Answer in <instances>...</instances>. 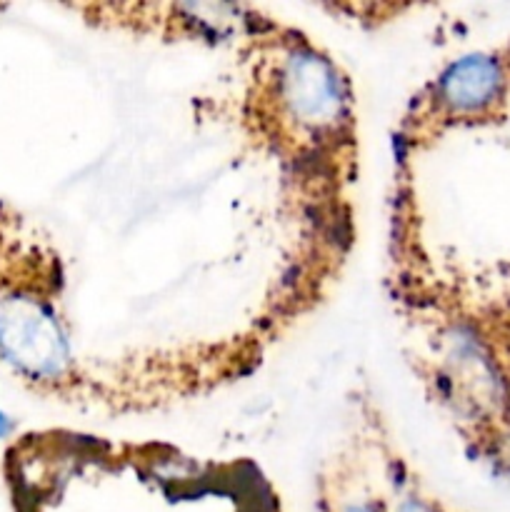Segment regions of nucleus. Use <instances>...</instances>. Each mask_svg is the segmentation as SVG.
Wrapping results in <instances>:
<instances>
[{
    "mask_svg": "<svg viewBox=\"0 0 510 512\" xmlns=\"http://www.w3.org/2000/svg\"><path fill=\"white\" fill-rule=\"evenodd\" d=\"M0 353L33 378L55 375L68 360L65 340L53 315L35 300H0Z\"/></svg>",
    "mask_w": 510,
    "mask_h": 512,
    "instance_id": "1",
    "label": "nucleus"
},
{
    "mask_svg": "<svg viewBox=\"0 0 510 512\" xmlns=\"http://www.w3.org/2000/svg\"><path fill=\"white\" fill-rule=\"evenodd\" d=\"M503 65L488 55H470L450 65L440 78V100L458 113L488 108L503 93Z\"/></svg>",
    "mask_w": 510,
    "mask_h": 512,
    "instance_id": "2",
    "label": "nucleus"
},
{
    "mask_svg": "<svg viewBox=\"0 0 510 512\" xmlns=\"http://www.w3.org/2000/svg\"><path fill=\"white\" fill-rule=\"evenodd\" d=\"M288 93L293 110H298L308 120L325 118L338 108V88L333 83V75L313 58L293 63L288 73Z\"/></svg>",
    "mask_w": 510,
    "mask_h": 512,
    "instance_id": "3",
    "label": "nucleus"
},
{
    "mask_svg": "<svg viewBox=\"0 0 510 512\" xmlns=\"http://www.w3.org/2000/svg\"><path fill=\"white\" fill-rule=\"evenodd\" d=\"M398 512H435L430 505H423V503H415V500H410V503H403L398 508Z\"/></svg>",
    "mask_w": 510,
    "mask_h": 512,
    "instance_id": "4",
    "label": "nucleus"
},
{
    "mask_svg": "<svg viewBox=\"0 0 510 512\" xmlns=\"http://www.w3.org/2000/svg\"><path fill=\"white\" fill-rule=\"evenodd\" d=\"M10 428H13V425H10L8 415H5V413H0V438H5V435L10 433Z\"/></svg>",
    "mask_w": 510,
    "mask_h": 512,
    "instance_id": "5",
    "label": "nucleus"
}]
</instances>
